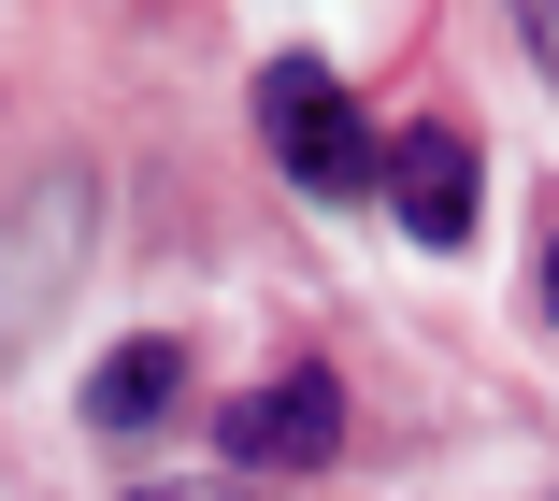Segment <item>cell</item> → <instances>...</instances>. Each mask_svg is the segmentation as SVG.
Returning <instances> with one entry per match:
<instances>
[{
  "label": "cell",
  "instance_id": "cell-1",
  "mask_svg": "<svg viewBox=\"0 0 559 501\" xmlns=\"http://www.w3.org/2000/svg\"><path fill=\"white\" fill-rule=\"evenodd\" d=\"M259 144L287 158L301 201H359V187H373V130H359V100H345L330 58H273V72H259Z\"/></svg>",
  "mask_w": 559,
  "mask_h": 501
},
{
  "label": "cell",
  "instance_id": "cell-8",
  "mask_svg": "<svg viewBox=\"0 0 559 501\" xmlns=\"http://www.w3.org/2000/svg\"><path fill=\"white\" fill-rule=\"evenodd\" d=\"M545 315H559V243H545Z\"/></svg>",
  "mask_w": 559,
  "mask_h": 501
},
{
  "label": "cell",
  "instance_id": "cell-6",
  "mask_svg": "<svg viewBox=\"0 0 559 501\" xmlns=\"http://www.w3.org/2000/svg\"><path fill=\"white\" fill-rule=\"evenodd\" d=\"M516 29H531V58L559 72V0H516Z\"/></svg>",
  "mask_w": 559,
  "mask_h": 501
},
{
  "label": "cell",
  "instance_id": "cell-5",
  "mask_svg": "<svg viewBox=\"0 0 559 501\" xmlns=\"http://www.w3.org/2000/svg\"><path fill=\"white\" fill-rule=\"evenodd\" d=\"M173 402H187V344H173V330H144V344H116V358L86 372V430H116V444L158 430Z\"/></svg>",
  "mask_w": 559,
  "mask_h": 501
},
{
  "label": "cell",
  "instance_id": "cell-3",
  "mask_svg": "<svg viewBox=\"0 0 559 501\" xmlns=\"http://www.w3.org/2000/svg\"><path fill=\"white\" fill-rule=\"evenodd\" d=\"M215 444H230L245 473H316L330 444H345V387H330V372H259V387L215 416Z\"/></svg>",
  "mask_w": 559,
  "mask_h": 501
},
{
  "label": "cell",
  "instance_id": "cell-7",
  "mask_svg": "<svg viewBox=\"0 0 559 501\" xmlns=\"http://www.w3.org/2000/svg\"><path fill=\"white\" fill-rule=\"evenodd\" d=\"M130 501H230V487H130Z\"/></svg>",
  "mask_w": 559,
  "mask_h": 501
},
{
  "label": "cell",
  "instance_id": "cell-4",
  "mask_svg": "<svg viewBox=\"0 0 559 501\" xmlns=\"http://www.w3.org/2000/svg\"><path fill=\"white\" fill-rule=\"evenodd\" d=\"M373 201H388L416 243H474V144L444 130V115H430V130H388V144H373Z\"/></svg>",
  "mask_w": 559,
  "mask_h": 501
},
{
  "label": "cell",
  "instance_id": "cell-2",
  "mask_svg": "<svg viewBox=\"0 0 559 501\" xmlns=\"http://www.w3.org/2000/svg\"><path fill=\"white\" fill-rule=\"evenodd\" d=\"M86 243H100V187H86V172H29V201L0 215V358L72 301Z\"/></svg>",
  "mask_w": 559,
  "mask_h": 501
}]
</instances>
